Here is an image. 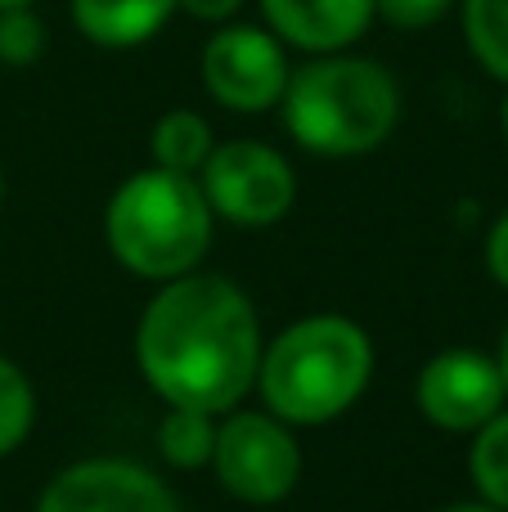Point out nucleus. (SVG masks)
<instances>
[{
	"instance_id": "nucleus-1",
	"label": "nucleus",
	"mask_w": 508,
	"mask_h": 512,
	"mask_svg": "<svg viewBox=\"0 0 508 512\" xmlns=\"http://www.w3.org/2000/svg\"><path fill=\"white\" fill-rule=\"evenodd\" d=\"M261 319L248 292L221 274H180L135 328V364L167 405L234 409L257 387Z\"/></svg>"
},
{
	"instance_id": "nucleus-2",
	"label": "nucleus",
	"mask_w": 508,
	"mask_h": 512,
	"mask_svg": "<svg viewBox=\"0 0 508 512\" xmlns=\"http://www.w3.org/2000/svg\"><path fill=\"white\" fill-rule=\"evenodd\" d=\"M374 342L342 315H311L261 346L257 387L275 418L315 427L347 414L369 387Z\"/></svg>"
},
{
	"instance_id": "nucleus-3",
	"label": "nucleus",
	"mask_w": 508,
	"mask_h": 512,
	"mask_svg": "<svg viewBox=\"0 0 508 512\" xmlns=\"http://www.w3.org/2000/svg\"><path fill=\"white\" fill-rule=\"evenodd\" d=\"M279 108L288 135L302 149L324 158H356L378 149L396 131L401 90L383 63L333 50L288 72Z\"/></svg>"
},
{
	"instance_id": "nucleus-4",
	"label": "nucleus",
	"mask_w": 508,
	"mask_h": 512,
	"mask_svg": "<svg viewBox=\"0 0 508 512\" xmlns=\"http://www.w3.org/2000/svg\"><path fill=\"white\" fill-rule=\"evenodd\" d=\"M212 203L185 171H135L113 194L104 234L113 256L135 279H180L203 261L212 243Z\"/></svg>"
},
{
	"instance_id": "nucleus-5",
	"label": "nucleus",
	"mask_w": 508,
	"mask_h": 512,
	"mask_svg": "<svg viewBox=\"0 0 508 512\" xmlns=\"http://www.w3.org/2000/svg\"><path fill=\"white\" fill-rule=\"evenodd\" d=\"M216 481L243 504H279L302 477V450L284 418L230 414L212 441Z\"/></svg>"
},
{
	"instance_id": "nucleus-6",
	"label": "nucleus",
	"mask_w": 508,
	"mask_h": 512,
	"mask_svg": "<svg viewBox=\"0 0 508 512\" xmlns=\"http://www.w3.org/2000/svg\"><path fill=\"white\" fill-rule=\"evenodd\" d=\"M198 185L212 212L234 225H275L297 198V176L288 158L257 140H230L212 149Z\"/></svg>"
},
{
	"instance_id": "nucleus-7",
	"label": "nucleus",
	"mask_w": 508,
	"mask_h": 512,
	"mask_svg": "<svg viewBox=\"0 0 508 512\" xmlns=\"http://www.w3.org/2000/svg\"><path fill=\"white\" fill-rule=\"evenodd\" d=\"M203 86L234 113H266L288 86V54L275 32L230 23L203 45Z\"/></svg>"
},
{
	"instance_id": "nucleus-8",
	"label": "nucleus",
	"mask_w": 508,
	"mask_h": 512,
	"mask_svg": "<svg viewBox=\"0 0 508 512\" xmlns=\"http://www.w3.org/2000/svg\"><path fill=\"white\" fill-rule=\"evenodd\" d=\"M419 409L446 432H477L504 409V373L477 351H441L419 373Z\"/></svg>"
},
{
	"instance_id": "nucleus-9",
	"label": "nucleus",
	"mask_w": 508,
	"mask_h": 512,
	"mask_svg": "<svg viewBox=\"0 0 508 512\" xmlns=\"http://www.w3.org/2000/svg\"><path fill=\"white\" fill-rule=\"evenodd\" d=\"M36 512H180V504L149 468L122 459H86L63 468L45 486Z\"/></svg>"
},
{
	"instance_id": "nucleus-10",
	"label": "nucleus",
	"mask_w": 508,
	"mask_h": 512,
	"mask_svg": "<svg viewBox=\"0 0 508 512\" xmlns=\"http://www.w3.org/2000/svg\"><path fill=\"white\" fill-rule=\"evenodd\" d=\"M279 41L306 54H333L356 45L374 23V0H261Z\"/></svg>"
},
{
	"instance_id": "nucleus-11",
	"label": "nucleus",
	"mask_w": 508,
	"mask_h": 512,
	"mask_svg": "<svg viewBox=\"0 0 508 512\" xmlns=\"http://www.w3.org/2000/svg\"><path fill=\"white\" fill-rule=\"evenodd\" d=\"M176 14V0H72L81 36H90L104 50H131L167 27Z\"/></svg>"
},
{
	"instance_id": "nucleus-12",
	"label": "nucleus",
	"mask_w": 508,
	"mask_h": 512,
	"mask_svg": "<svg viewBox=\"0 0 508 512\" xmlns=\"http://www.w3.org/2000/svg\"><path fill=\"white\" fill-rule=\"evenodd\" d=\"M212 149H216L212 126H207L198 113H189V108H171V113L153 126V158H158V167H167V171L194 176V171H203V162Z\"/></svg>"
},
{
	"instance_id": "nucleus-13",
	"label": "nucleus",
	"mask_w": 508,
	"mask_h": 512,
	"mask_svg": "<svg viewBox=\"0 0 508 512\" xmlns=\"http://www.w3.org/2000/svg\"><path fill=\"white\" fill-rule=\"evenodd\" d=\"M464 41L491 77L508 81V0H459Z\"/></svg>"
},
{
	"instance_id": "nucleus-14",
	"label": "nucleus",
	"mask_w": 508,
	"mask_h": 512,
	"mask_svg": "<svg viewBox=\"0 0 508 512\" xmlns=\"http://www.w3.org/2000/svg\"><path fill=\"white\" fill-rule=\"evenodd\" d=\"M212 441H216V423L207 409L171 405V414L158 423V450L171 468H203V463H212Z\"/></svg>"
},
{
	"instance_id": "nucleus-15",
	"label": "nucleus",
	"mask_w": 508,
	"mask_h": 512,
	"mask_svg": "<svg viewBox=\"0 0 508 512\" xmlns=\"http://www.w3.org/2000/svg\"><path fill=\"white\" fill-rule=\"evenodd\" d=\"M468 472H473L477 490H482L486 504L508 512V414L491 418V423L477 427L473 454H468Z\"/></svg>"
},
{
	"instance_id": "nucleus-16",
	"label": "nucleus",
	"mask_w": 508,
	"mask_h": 512,
	"mask_svg": "<svg viewBox=\"0 0 508 512\" xmlns=\"http://www.w3.org/2000/svg\"><path fill=\"white\" fill-rule=\"evenodd\" d=\"M32 418H36L32 382H27V373L18 369L14 360H5V355H0V459L27 441Z\"/></svg>"
},
{
	"instance_id": "nucleus-17",
	"label": "nucleus",
	"mask_w": 508,
	"mask_h": 512,
	"mask_svg": "<svg viewBox=\"0 0 508 512\" xmlns=\"http://www.w3.org/2000/svg\"><path fill=\"white\" fill-rule=\"evenodd\" d=\"M45 54V23L32 14V5L0 9V63L5 68H27Z\"/></svg>"
},
{
	"instance_id": "nucleus-18",
	"label": "nucleus",
	"mask_w": 508,
	"mask_h": 512,
	"mask_svg": "<svg viewBox=\"0 0 508 512\" xmlns=\"http://www.w3.org/2000/svg\"><path fill=\"white\" fill-rule=\"evenodd\" d=\"M450 5L455 0H374V14L387 18L392 27H405V32H423V27L441 23Z\"/></svg>"
},
{
	"instance_id": "nucleus-19",
	"label": "nucleus",
	"mask_w": 508,
	"mask_h": 512,
	"mask_svg": "<svg viewBox=\"0 0 508 512\" xmlns=\"http://www.w3.org/2000/svg\"><path fill=\"white\" fill-rule=\"evenodd\" d=\"M486 265H491V279L508 288V212L495 221L491 239H486Z\"/></svg>"
},
{
	"instance_id": "nucleus-20",
	"label": "nucleus",
	"mask_w": 508,
	"mask_h": 512,
	"mask_svg": "<svg viewBox=\"0 0 508 512\" xmlns=\"http://www.w3.org/2000/svg\"><path fill=\"white\" fill-rule=\"evenodd\" d=\"M176 9H185L198 23H225L243 9V0H176Z\"/></svg>"
},
{
	"instance_id": "nucleus-21",
	"label": "nucleus",
	"mask_w": 508,
	"mask_h": 512,
	"mask_svg": "<svg viewBox=\"0 0 508 512\" xmlns=\"http://www.w3.org/2000/svg\"><path fill=\"white\" fill-rule=\"evenodd\" d=\"M441 512H504V508H495V504H450Z\"/></svg>"
},
{
	"instance_id": "nucleus-22",
	"label": "nucleus",
	"mask_w": 508,
	"mask_h": 512,
	"mask_svg": "<svg viewBox=\"0 0 508 512\" xmlns=\"http://www.w3.org/2000/svg\"><path fill=\"white\" fill-rule=\"evenodd\" d=\"M495 364H500V373H504V391H508V328H504V342H500V360H495Z\"/></svg>"
},
{
	"instance_id": "nucleus-23",
	"label": "nucleus",
	"mask_w": 508,
	"mask_h": 512,
	"mask_svg": "<svg viewBox=\"0 0 508 512\" xmlns=\"http://www.w3.org/2000/svg\"><path fill=\"white\" fill-rule=\"evenodd\" d=\"M9 5H32V0H0V9H9Z\"/></svg>"
},
{
	"instance_id": "nucleus-24",
	"label": "nucleus",
	"mask_w": 508,
	"mask_h": 512,
	"mask_svg": "<svg viewBox=\"0 0 508 512\" xmlns=\"http://www.w3.org/2000/svg\"><path fill=\"white\" fill-rule=\"evenodd\" d=\"M500 117H504V140H508V99H504V113Z\"/></svg>"
},
{
	"instance_id": "nucleus-25",
	"label": "nucleus",
	"mask_w": 508,
	"mask_h": 512,
	"mask_svg": "<svg viewBox=\"0 0 508 512\" xmlns=\"http://www.w3.org/2000/svg\"><path fill=\"white\" fill-rule=\"evenodd\" d=\"M0 194H5V180H0Z\"/></svg>"
}]
</instances>
